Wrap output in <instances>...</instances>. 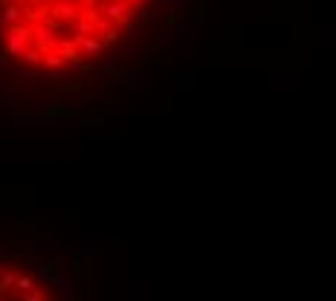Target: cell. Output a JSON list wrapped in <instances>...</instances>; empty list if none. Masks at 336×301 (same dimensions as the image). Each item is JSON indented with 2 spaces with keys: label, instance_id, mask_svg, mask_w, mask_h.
<instances>
[{
  "label": "cell",
  "instance_id": "1",
  "mask_svg": "<svg viewBox=\"0 0 336 301\" xmlns=\"http://www.w3.org/2000/svg\"><path fill=\"white\" fill-rule=\"evenodd\" d=\"M165 0H0V70L67 79L107 64Z\"/></svg>",
  "mask_w": 336,
  "mask_h": 301
}]
</instances>
